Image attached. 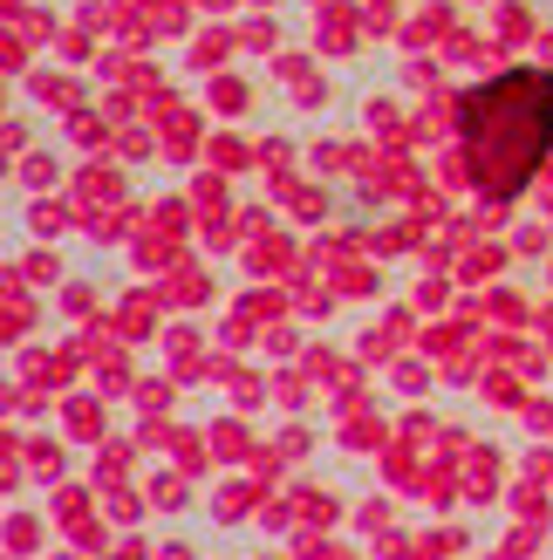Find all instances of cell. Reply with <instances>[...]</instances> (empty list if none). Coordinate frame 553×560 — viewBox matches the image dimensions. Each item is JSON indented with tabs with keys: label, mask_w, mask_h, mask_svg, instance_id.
Listing matches in <instances>:
<instances>
[{
	"label": "cell",
	"mask_w": 553,
	"mask_h": 560,
	"mask_svg": "<svg viewBox=\"0 0 553 560\" xmlns=\"http://www.w3.org/2000/svg\"><path fill=\"white\" fill-rule=\"evenodd\" d=\"M458 151L485 199H513L553 151V75L506 69L458 103Z\"/></svg>",
	"instance_id": "1"
}]
</instances>
